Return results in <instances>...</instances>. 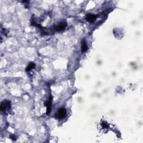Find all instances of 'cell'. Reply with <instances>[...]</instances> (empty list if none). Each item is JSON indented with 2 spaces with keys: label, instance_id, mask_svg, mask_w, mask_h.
Listing matches in <instances>:
<instances>
[{
  "label": "cell",
  "instance_id": "cell-1",
  "mask_svg": "<svg viewBox=\"0 0 143 143\" xmlns=\"http://www.w3.org/2000/svg\"><path fill=\"white\" fill-rule=\"evenodd\" d=\"M1 111L3 112L10 110L11 109V102L9 100H4L1 102L0 106Z\"/></svg>",
  "mask_w": 143,
  "mask_h": 143
},
{
  "label": "cell",
  "instance_id": "cell-2",
  "mask_svg": "<svg viewBox=\"0 0 143 143\" xmlns=\"http://www.w3.org/2000/svg\"><path fill=\"white\" fill-rule=\"evenodd\" d=\"M65 115H66V110L64 108H61L58 110L57 112L55 114V118L57 119H62L65 117Z\"/></svg>",
  "mask_w": 143,
  "mask_h": 143
},
{
  "label": "cell",
  "instance_id": "cell-3",
  "mask_svg": "<svg viewBox=\"0 0 143 143\" xmlns=\"http://www.w3.org/2000/svg\"><path fill=\"white\" fill-rule=\"evenodd\" d=\"M52 97H50L48 101L44 103V105H45L47 108L46 114L49 115L52 109Z\"/></svg>",
  "mask_w": 143,
  "mask_h": 143
},
{
  "label": "cell",
  "instance_id": "cell-4",
  "mask_svg": "<svg viewBox=\"0 0 143 143\" xmlns=\"http://www.w3.org/2000/svg\"><path fill=\"white\" fill-rule=\"evenodd\" d=\"M66 26H67L66 24L64 23V22H62V23L59 24L58 25L55 26V27H54V29H55V30L57 31H62V30H64L65 29Z\"/></svg>",
  "mask_w": 143,
  "mask_h": 143
},
{
  "label": "cell",
  "instance_id": "cell-5",
  "mask_svg": "<svg viewBox=\"0 0 143 143\" xmlns=\"http://www.w3.org/2000/svg\"><path fill=\"white\" fill-rule=\"evenodd\" d=\"M97 16L96 15H93V14H88L87 16H86V19L87 20V21L89 22H93V21H95V20L96 19Z\"/></svg>",
  "mask_w": 143,
  "mask_h": 143
},
{
  "label": "cell",
  "instance_id": "cell-6",
  "mask_svg": "<svg viewBox=\"0 0 143 143\" xmlns=\"http://www.w3.org/2000/svg\"><path fill=\"white\" fill-rule=\"evenodd\" d=\"M35 67V63H33V62H30V63H29V64L28 65V66L26 67V71L28 72V71H30V70H31V69H33Z\"/></svg>",
  "mask_w": 143,
  "mask_h": 143
},
{
  "label": "cell",
  "instance_id": "cell-7",
  "mask_svg": "<svg viewBox=\"0 0 143 143\" xmlns=\"http://www.w3.org/2000/svg\"><path fill=\"white\" fill-rule=\"evenodd\" d=\"M88 49V47L87 45V44H86L85 40L83 41L82 45V52L83 53L86 52Z\"/></svg>",
  "mask_w": 143,
  "mask_h": 143
},
{
  "label": "cell",
  "instance_id": "cell-8",
  "mask_svg": "<svg viewBox=\"0 0 143 143\" xmlns=\"http://www.w3.org/2000/svg\"><path fill=\"white\" fill-rule=\"evenodd\" d=\"M102 126L103 127V128H107L109 127V126L108 124H107V123H106V122H102Z\"/></svg>",
  "mask_w": 143,
  "mask_h": 143
},
{
  "label": "cell",
  "instance_id": "cell-9",
  "mask_svg": "<svg viewBox=\"0 0 143 143\" xmlns=\"http://www.w3.org/2000/svg\"><path fill=\"white\" fill-rule=\"evenodd\" d=\"M10 138H11V139H12V140H16V137L15 136V135H11V136H10Z\"/></svg>",
  "mask_w": 143,
  "mask_h": 143
}]
</instances>
